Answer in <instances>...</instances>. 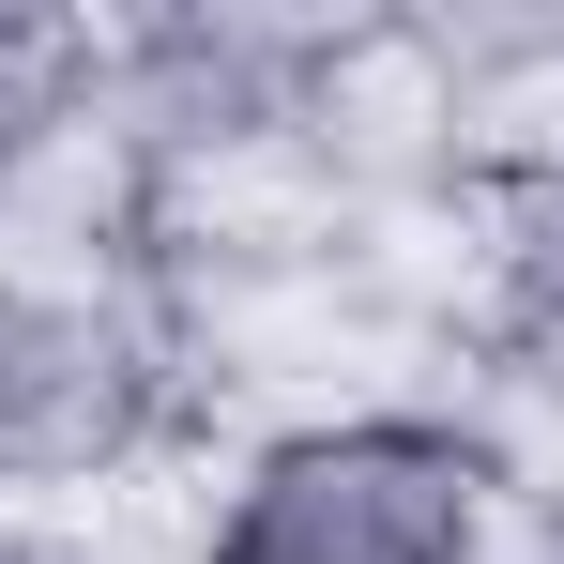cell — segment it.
Masks as SVG:
<instances>
[{
    "label": "cell",
    "mask_w": 564,
    "mask_h": 564,
    "mask_svg": "<svg viewBox=\"0 0 564 564\" xmlns=\"http://www.w3.org/2000/svg\"><path fill=\"white\" fill-rule=\"evenodd\" d=\"M534 503L458 397H351L229 427L184 488L169 564H519Z\"/></svg>",
    "instance_id": "obj_1"
},
{
    "label": "cell",
    "mask_w": 564,
    "mask_h": 564,
    "mask_svg": "<svg viewBox=\"0 0 564 564\" xmlns=\"http://www.w3.org/2000/svg\"><path fill=\"white\" fill-rule=\"evenodd\" d=\"M198 458V381L122 275H0V503L15 519H107L153 473Z\"/></svg>",
    "instance_id": "obj_2"
},
{
    "label": "cell",
    "mask_w": 564,
    "mask_h": 564,
    "mask_svg": "<svg viewBox=\"0 0 564 564\" xmlns=\"http://www.w3.org/2000/svg\"><path fill=\"white\" fill-rule=\"evenodd\" d=\"M473 321L564 336V122L473 184Z\"/></svg>",
    "instance_id": "obj_3"
},
{
    "label": "cell",
    "mask_w": 564,
    "mask_h": 564,
    "mask_svg": "<svg viewBox=\"0 0 564 564\" xmlns=\"http://www.w3.org/2000/svg\"><path fill=\"white\" fill-rule=\"evenodd\" d=\"M0 564H107V550L62 534V519H15V503H0Z\"/></svg>",
    "instance_id": "obj_4"
}]
</instances>
